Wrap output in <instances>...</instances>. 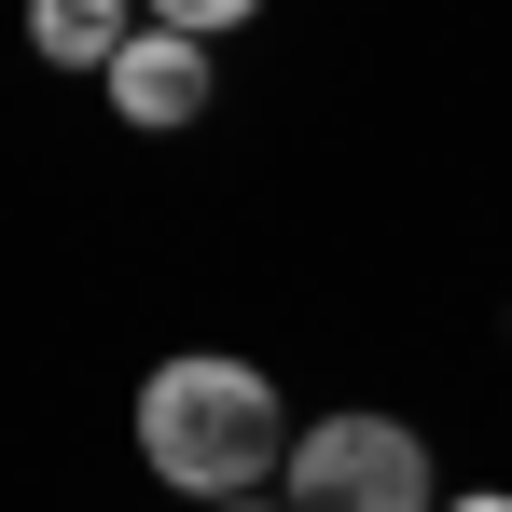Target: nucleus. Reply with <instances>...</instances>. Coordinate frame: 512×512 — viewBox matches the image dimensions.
<instances>
[{"mask_svg": "<svg viewBox=\"0 0 512 512\" xmlns=\"http://www.w3.org/2000/svg\"><path fill=\"white\" fill-rule=\"evenodd\" d=\"M139 28V0H28V70L56 84H97V56Z\"/></svg>", "mask_w": 512, "mask_h": 512, "instance_id": "nucleus-4", "label": "nucleus"}, {"mask_svg": "<svg viewBox=\"0 0 512 512\" xmlns=\"http://www.w3.org/2000/svg\"><path fill=\"white\" fill-rule=\"evenodd\" d=\"M429 512H512V485H457V499H429Z\"/></svg>", "mask_w": 512, "mask_h": 512, "instance_id": "nucleus-6", "label": "nucleus"}, {"mask_svg": "<svg viewBox=\"0 0 512 512\" xmlns=\"http://www.w3.org/2000/svg\"><path fill=\"white\" fill-rule=\"evenodd\" d=\"M139 14H153V28H180V42H236L263 0H139Z\"/></svg>", "mask_w": 512, "mask_h": 512, "instance_id": "nucleus-5", "label": "nucleus"}, {"mask_svg": "<svg viewBox=\"0 0 512 512\" xmlns=\"http://www.w3.org/2000/svg\"><path fill=\"white\" fill-rule=\"evenodd\" d=\"M97 97H111V125H139V139H180V125H208L222 111V42H180V28H125L111 56H97Z\"/></svg>", "mask_w": 512, "mask_h": 512, "instance_id": "nucleus-3", "label": "nucleus"}, {"mask_svg": "<svg viewBox=\"0 0 512 512\" xmlns=\"http://www.w3.org/2000/svg\"><path fill=\"white\" fill-rule=\"evenodd\" d=\"M277 457H291V402H277L263 360L167 346L139 374V471L167 499H250V485H277Z\"/></svg>", "mask_w": 512, "mask_h": 512, "instance_id": "nucleus-1", "label": "nucleus"}, {"mask_svg": "<svg viewBox=\"0 0 512 512\" xmlns=\"http://www.w3.org/2000/svg\"><path fill=\"white\" fill-rule=\"evenodd\" d=\"M194 512H277V485H250V499H194Z\"/></svg>", "mask_w": 512, "mask_h": 512, "instance_id": "nucleus-7", "label": "nucleus"}, {"mask_svg": "<svg viewBox=\"0 0 512 512\" xmlns=\"http://www.w3.org/2000/svg\"><path fill=\"white\" fill-rule=\"evenodd\" d=\"M499 333H512V319H499Z\"/></svg>", "mask_w": 512, "mask_h": 512, "instance_id": "nucleus-8", "label": "nucleus"}, {"mask_svg": "<svg viewBox=\"0 0 512 512\" xmlns=\"http://www.w3.org/2000/svg\"><path fill=\"white\" fill-rule=\"evenodd\" d=\"M443 471H429V429L388 416V402H346V416H291V457H277V512H429Z\"/></svg>", "mask_w": 512, "mask_h": 512, "instance_id": "nucleus-2", "label": "nucleus"}]
</instances>
